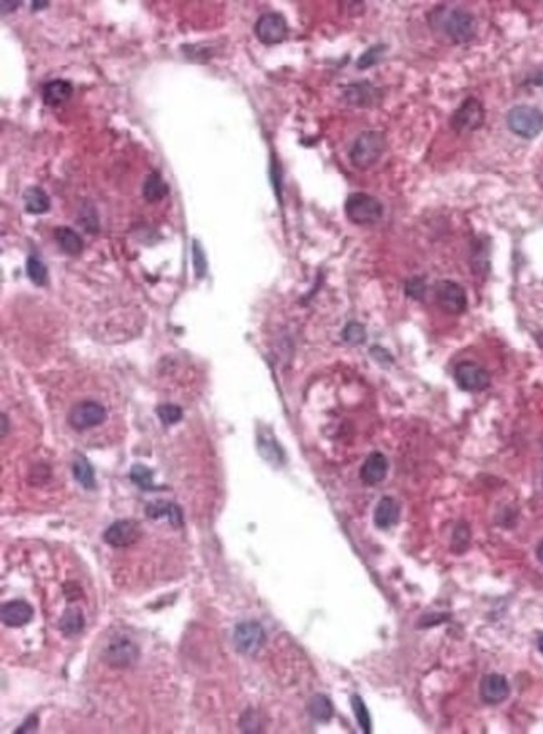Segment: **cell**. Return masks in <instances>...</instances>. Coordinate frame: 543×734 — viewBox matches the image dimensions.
Segmentation results:
<instances>
[{
	"label": "cell",
	"instance_id": "1",
	"mask_svg": "<svg viewBox=\"0 0 543 734\" xmlns=\"http://www.w3.org/2000/svg\"><path fill=\"white\" fill-rule=\"evenodd\" d=\"M433 14L438 15V19L431 20V24H438V27L448 35L452 42L468 44L476 37L478 22L476 17L465 8L438 7Z\"/></svg>",
	"mask_w": 543,
	"mask_h": 734
},
{
	"label": "cell",
	"instance_id": "2",
	"mask_svg": "<svg viewBox=\"0 0 543 734\" xmlns=\"http://www.w3.org/2000/svg\"><path fill=\"white\" fill-rule=\"evenodd\" d=\"M386 149V137L380 131H364L350 149V161L356 169H369L380 161Z\"/></svg>",
	"mask_w": 543,
	"mask_h": 734
},
{
	"label": "cell",
	"instance_id": "3",
	"mask_svg": "<svg viewBox=\"0 0 543 734\" xmlns=\"http://www.w3.org/2000/svg\"><path fill=\"white\" fill-rule=\"evenodd\" d=\"M345 213L354 224H375L383 216V204L371 194L353 193L346 199Z\"/></svg>",
	"mask_w": 543,
	"mask_h": 734
},
{
	"label": "cell",
	"instance_id": "4",
	"mask_svg": "<svg viewBox=\"0 0 543 734\" xmlns=\"http://www.w3.org/2000/svg\"><path fill=\"white\" fill-rule=\"evenodd\" d=\"M510 131L523 139H533L543 131V113L533 106H516L506 115Z\"/></svg>",
	"mask_w": 543,
	"mask_h": 734
},
{
	"label": "cell",
	"instance_id": "5",
	"mask_svg": "<svg viewBox=\"0 0 543 734\" xmlns=\"http://www.w3.org/2000/svg\"><path fill=\"white\" fill-rule=\"evenodd\" d=\"M102 659L114 669H126L139 659V647L129 638L114 635L102 651Z\"/></svg>",
	"mask_w": 543,
	"mask_h": 734
},
{
	"label": "cell",
	"instance_id": "6",
	"mask_svg": "<svg viewBox=\"0 0 543 734\" xmlns=\"http://www.w3.org/2000/svg\"><path fill=\"white\" fill-rule=\"evenodd\" d=\"M485 122V108L483 104L475 97H468L461 102V106L458 108L452 115V127L455 129L460 134L465 132H473L476 129H480Z\"/></svg>",
	"mask_w": 543,
	"mask_h": 734
},
{
	"label": "cell",
	"instance_id": "7",
	"mask_svg": "<svg viewBox=\"0 0 543 734\" xmlns=\"http://www.w3.org/2000/svg\"><path fill=\"white\" fill-rule=\"evenodd\" d=\"M255 34L264 46H276L288 37V22L279 12H266L257 19Z\"/></svg>",
	"mask_w": 543,
	"mask_h": 734
},
{
	"label": "cell",
	"instance_id": "8",
	"mask_svg": "<svg viewBox=\"0 0 543 734\" xmlns=\"http://www.w3.org/2000/svg\"><path fill=\"white\" fill-rule=\"evenodd\" d=\"M435 296L440 308L449 315H461L468 305L466 291L463 290L461 284L449 281V279H443L436 284Z\"/></svg>",
	"mask_w": 543,
	"mask_h": 734
},
{
	"label": "cell",
	"instance_id": "9",
	"mask_svg": "<svg viewBox=\"0 0 543 734\" xmlns=\"http://www.w3.org/2000/svg\"><path fill=\"white\" fill-rule=\"evenodd\" d=\"M266 643V633L260 622H241L234 629L236 651L244 656H255Z\"/></svg>",
	"mask_w": 543,
	"mask_h": 734
},
{
	"label": "cell",
	"instance_id": "10",
	"mask_svg": "<svg viewBox=\"0 0 543 734\" xmlns=\"http://www.w3.org/2000/svg\"><path fill=\"white\" fill-rule=\"evenodd\" d=\"M455 381L465 391H483L490 386V373L475 362H461L455 368Z\"/></svg>",
	"mask_w": 543,
	"mask_h": 734
},
{
	"label": "cell",
	"instance_id": "11",
	"mask_svg": "<svg viewBox=\"0 0 543 734\" xmlns=\"http://www.w3.org/2000/svg\"><path fill=\"white\" fill-rule=\"evenodd\" d=\"M106 420V408L96 402H81L74 405L69 413V424L75 430H87L101 425Z\"/></svg>",
	"mask_w": 543,
	"mask_h": 734
},
{
	"label": "cell",
	"instance_id": "12",
	"mask_svg": "<svg viewBox=\"0 0 543 734\" xmlns=\"http://www.w3.org/2000/svg\"><path fill=\"white\" fill-rule=\"evenodd\" d=\"M141 527L136 520H117L104 532V540L113 547H129L139 540Z\"/></svg>",
	"mask_w": 543,
	"mask_h": 734
},
{
	"label": "cell",
	"instance_id": "13",
	"mask_svg": "<svg viewBox=\"0 0 543 734\" xmlns=\"http://www.w3.org/2000/svg\"><path fill=\"white\" fill-rule=\"evenodd\" d=\"M510 696V684L505 676L492 673L480 681V697L485 704H500Z\"/></svg>",
	"mask_w": 543,
	"mask_h": 734
},
{
	"label": "cell",
	"instance_id": "14",
	"mask_svg": "<svg viewBox=\"0 0 543 734\" xmlns=\"http://www.w3.org/2000/svg\"><path fill=\"white\" fill-rule=\"evenodd\" d=\"M343 96L348 104L356 106V108H373L381 101V92L366 81L350 84Z\"/></svg>",
	"mask_w": 543,
	"mask_h": 734
},
{
	"label": "cell",
	"instance_id": "15",
	"mask_svg": "<svg viewBox=\"0 0 543 734\" xmlns=\"http://www.w3.org/2000/svg\"><path fill=\"white\" fill-rule=\"evenodd\" d=\"M0 617L7 627H22L32 621L34 607L20 599L8 600L0 609Z\"/></svg>",
	"mask_w": 543,
	"mask_h": 734
},
{
	"label": "cell",
	"instance_id": "16",
	"mask_svg": "<svg viewBox=\"0 0 543 734\" xmlns=\"http://www.w3.org/2000/svg\"><path fill=\"white\" fill-rule=\"evenodd\" d=\"M388 474V460L381 452H373L359 470V477L366 485H376L385 480Z\"/></svg>",
	"mask_w": 543,
	"mask_h": 734
},
{
	"label": "cell",
	"instance_id": "17",
	"mask_svg": "<svg viewBox=\"0 0 543 734\" xmlns=\"http://www.w3.org/2000/svg\"><path fill=\"white\" fill-rule=\"evenodd\" d=\"M373 520H375V526L378 529H383V531L393 527L400 520V504L393 497H383L378 502L375 514H373Z\"/></svg>",
	"mask_w": 543,
	"mask_h": 734
},
{
	"label": "cell",
	"instance_id": "18",
	"mask_svg": "<svg viewBox=\"0 0 543 734\" xmlns=\"http://www.w3.org/2000/svg\"><path fill=\"white\" fill-rule=\"evenodd\" d=\"M146 515L153 520H158L162 517L167 519L174 527H181L182 524H184V519H182V510L176 504H172V502H164V500L153 502V504H149L148 507H146Z\"/></svg>",
	"mask_w": 543,
	"mask_h": 734
},
{
	"label": "cell",
	"instance_id": "19",
	"mask_svg": "<svg viewBox=\"0 0 543 734\" xmlns=\"http://www.w3.org/2000/svg\"><path fill=\"white\" fill-rule=\"evenodd\" d=\"M74 87L69 81L64 79H54V81L47 82L42 89V99L49 106H59L62 102L69 101L72 96Z\"/></svg>",
	"mask_w": 543,
	"mask_h": 734
},
{
	"label": "cell",
	"instance_id": "20",
	"mask_svg": "<svg viewBox=\"0 0 543 734\" xmlns=\"http://www.w3.org/2000/svg\"><path fill=\"white\" fill-rule=\"evenodd\" d=\"M54 238H56V243L59 244L60 250L64 253H68V255H70V256L81 255L84 250L82 238L75 233L72 228H69V226H60V228H56Z\"/></svg>",
	"mask_w": 543,
	"mask_h": 734
},
{
	"label": "cell",
	"instance_id": "21",
	"mask_svg": "<svg viewBox=\"0 0 543 734\" xmlns=\"http://www.w3.org/2000/svg\"><path fill=\"white\" fill-rule=\"evenodd\" d=\"M169 194V186L159 172H151L142 184V196L146 201L159 203Z\"/></svg>",
	"mask_w": 543,
	"mask_h": 734
},
{
	"label": "cell",
	"instance_id": "22",
	"mask_svg": "<svg viewBox=\"0 0 543 734\" xmlns=\"http://www.w3.org/2000/svg\"><path fill=\"white\" fill-rule=\"evenodd\" d=\"M24 206L30 215H44L51 209V199L42 188L34 186L24 193Z\"/></svg>",
	"mask_w": 543,
	"mask_h": 734
},
{
	"label": "cell",
	"instance_id": "23",
	"mask_svg": "<svg viewBox=\"0 0 543 734\" xmlns=\"http://www.w3.org/2000/svg\"><path fill=\"white\" fill-rule=\"evenodd\" d=\"M308 713L318 723H329L333 718V704L324 694H314L308 701Z\"/></svg>",
	"mask_w": 543,
	"mask_h": 734
},
{
	"label": "cell",
	"instance_id": "24",
	"mask_svg": "<svg viewBox=\"0 0 543 734\" xmlns=\"http://www.w3.org/2000/svg\"><path fill=\"white\" fill-rule=\"evenodd\" d=\"M84 624H86V619H84L81 609L69 607L60 619V631L65 635H75L84 629Z\"/></svg>",
	"mask_w": 543,
	"mask_h": 734
},
{
	"label": "cell",
	"instance_id": "25",
	"mask_svg": "<svg viewBox=\"0 0 543 734\" xmlns=\"http://www.w3.org/2000/svg\"><path fill=\"white\" fill-rule=\"evenodd\" d=\"M72 472H74V479L77 480L79 483L84 485L86 488H94L96 487V475H94V469H92L91 465H89V462L86 460V458L79 455L77 458L74 460L72 464Z\"/></svg>",
	"mask_w": 543,
	"mask_h": 734
},
{
	"label": "cell",
	"instance_id": "26",
	"mask_svg": "<svg viewBox=\"0 0 543 734\" xmlns=\"http://www.w3.org/2000/svg\"><path fill=\"white\" fill-rule=\"evenodd\" d=\"M131 477L132 482H134L137 487H141L142 491H158V487H155L154 482H153V470L148 469L146 465H134L131 469Z\"/></svg>",
	"mask_w": 543,
	"mask_h": 734
},
{
	"label": "cell",
	"instance_id": "27",
	"mask_svg": "<svg viewBox=\"0 0 543 734\" xmlns=\"http://www.w3.org/2000/svg\"><path fill=\"white\" fill-rule=\"evenodd\" d=\"M470 540H471V533H470L468 524L458 522L455 531H453V537H452L453 552H456V554L465 552V550L468 549Z\"/></svg>",
	"mask_w": 543,
	"mask_h": 734
},
{
	"label": "cell",
	"instance_id": "28",
	"mask_svg": "<svg viewBox=\"0 0 543 734\" xmlns=\"http://www.w3.org/2000/svg\"><path fill=\"white\" fill-rule=\"evenodd\" d=\"M27 274L30 281L37 286H46L47 283V268L46 265L39 260L37 256H29L27 260Z\"/></svg>",
	"mask_w": 543,
	"mask_h": 734
},
{
	"label": "cell",
	"instance_id": "29",
	"mask_svg": "<svg viewBox=\"0 0 543 734\" xmlns=\"http://www.w3.org/2000/svg\"><path fill=\"white\" fill-rule=\"evenodd\" d=\"M351 706H353L356 721H358L359 728L363 729V733L369 734L371 733V718H369V711L364 701L359 696L351 697Z\"/></svg>",
	"mask_w": 543,
	"mask_h": 734
},
{
	"label": "cell",
	"instance_id": "30",
	"mask_svg": "<svg viewBox=\"0 0 543 734\" xmlns=\"http://www.w3.org/2000/svg\"><path fill=\"white\" fill-rule=\"evenodd\" d=\"M343 338H345L346 343L350 345H362L366 340V330H364L363 324L351 322L345 327L343 330Z\"/></svg>",
	"mask_w": 543,
	"mask_h": 734
},
{
	"label": "cell",
	"instance_id": "31",
	"mask_svg": "<svg viewBox=\"0 0 543 734\" xmlns=\"http://www.w3.org/2000/svg\"><path fill=\"white\" fill-rule=\"evenodd\" d=\"M158 415H159V418H161V422L164 425H174L182 418V410H181V407H177V405L166 403V405H159Z\"/></svg>",
	"mask_w": 543,
	"mask_h": 734
},
{
	"label": "cell",
	"instance_id": "32",
	"mask_svg": "<svg viewBox=\"0 0 543 734\" xmlns=\"http://www.w3.org/2000/svg\"><path fill=\"white\" fill-rule=\"evenodd\" d=\"M386 52V46H375V47H369L364 54L359 57L358 59V69H368L371 68V65L378 64V62L381 61L383 54Z\"/></svg>",
	"mask_w": 543,
	"mask_h": 734
},
{
	"label": "cell",
	"instance_id": "33",
	"mask_svg": "<svg viewBox=\"0 0 543 734\" xmlns=\"http://www.w3.org/2000/svg\"><path fill=\"white\" fill-rule=\"evenodd\" d=\"M193 255H194V270H196V273H198L199 278H203L204 274H206L207 263H206V255H204L201 244H199L198 241L193 243Z\"/></svg>",
	"mask_w": 543,
	"mask_h": 734
},
{
	"label": "cell",
	"instance_id": "34",
	"mask_svg": "<svg viewBox=\"0 0 543 734\" xmlns=\"http://www.w3.org/2000/svg\"><path fill=\"white\" fill-rule=\"evenodd\" d=\"M407 295L409 298H415V300H421L423 298V293H425L426 286H425V281H423L421 278H413L409 279V281L407 283Z\"/></svg>",
	"mask_w": 543,
	"mask_h": 734
},
{
	"label": "cell",
	"instance_id": "35",
	"mask_svg": "<svg viewBox=\"0 0 543 734\" xmlns=\"http://www.w3.org/2000/svg\"><path fill=\"white\" fill-rule=\"evenodd\" d=\"M241 719H248L249 721L248 724L246 723L239 724L244 733H260L261 731L260 718H257V716L255 714V711H248V713H244Z\"/></svg>",
	"mask_w": 543,
	"mask_h": 734
},
{
	"label": "cell",
	"instance_id": "36",
	"mask_svg": "<svg viewBox=\"0 0 543 734\" xmlns=\"http://www.w3.org/2000/svg\"><path fill=\"white\" fill-rule=\"evenodd\" d=\"M37 724H39V718L37 714H30L27 721H25L22 726H19L15 729V733H34L35 729H37Z\"/></svg>",
	"mask_w": 543,
	"mask_h": 734
},
{
	"label": "cell",
	"instance_id": "37",
	"mask_svg": "<svg viewBox=\"0 0 543 734\" xmlns=\"http://www.w3.org/2000/svg\"><path fill=\"white\" fill-rule=\"evenodd\" d=\"M46 7H49V2H32V11H41Z\"/></svg>",
	"mask_w": 543,
	"mask_h": 734
},
{
	"label": "cell",
	"instance_id": "38",
	"mask_svg": "<svg viewBox=\"0 0 543 734\" xmlns=\"http://www.w3.org/2000/svg\"><path fill=\"white\" fill-rule=\"evenodd\" d=\"M537 557H538V560H540V562H543V542L537 547Z\"/></svg>",
	"mask_w": 543,
	"mask_h": 734
},
{
	"label": "cell",
	"instance_id": "39",
	"mask_svg": "<svg viewBox=\"0 0 543 734\" xmlns=\"http://www.w3.org/2000/svg\"><path fill=\"white\" fill-rule=\"evenodd\" d=\"M2 424H4V430H2V437H6L7 431H6V425H7V417L2 415Z\"/></svg>",
	"mask_w": 543,
	"mask_h": 734
},
{
	"label": "cell",
	"instance_id": "40",
	"mask_svg": "<svg viewBox=\"0 0 543 734\" xmlns=\"http://www.w3.org/2000/svg\"><path fill=\"white\" fill-rule=\"evenodd\" d=\"M538 651L543 654V634L538 638Z\"/></svg>",
	"mask_w": 543,
	"mask_h": 734
}]
</instances>
